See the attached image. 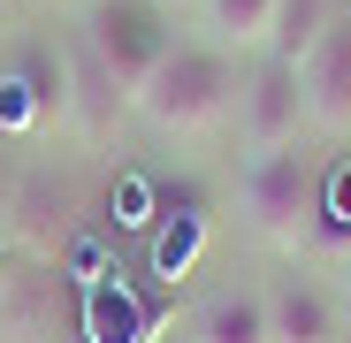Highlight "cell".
Segmentation results:
<instances>
[{
	"label": "cell",
	"mask_w": 351,
	"mask_h": 343,
	"mask_svg": "<svg viewBox=\"0 0 351 343\" xmlns=\"http://www.w3.org/2000/svg\"><path fill=\"white\" fill-rule=\"evenodd\" d=\"M199 16H206V38H214V46L245 53V46H267V38H275L282 0H199Z\"/></svg>",
	"instance_id": "cell-9"
},
{
	"label": "cell",
	"mask_w": 351,
	"mask_h": 343,
	"mask_svg": "<svg viewBox=\"0 0 351 343\" xmlns=\"http://www.w3.org/2000/svg\"><path fill=\"white\" fill-rule=\"evenodd\" d=\"M237 214L260 244L298 252L313 244V214H321V160L306 145H275V153H245L237 176Z\"/></svg>",
	"instance_id": "cell-2"
},
{
	"label": "cell",
	"mask_w": 351,
	"mask_h": 343,
	"mask_svg": "<svg viewBox=\"0 0 351 343\" xmlns=\"http://www.w3.org/2000/svg\"><path fill=\"white\" fill-rule=\"evenodd\" d=\"M343 328H351V275H343Z\"/></svg>",
	"instance_id": "cell-13"
},
{
	"label": "cell",
	"mask_w": 351,
	"mask_h": 343,
	"mask_svg": "<svg viewBox=\"0 0 351 343\" xmlns=\"http://www.w3.org/2000/svg\"><path fill=\"white\" fill-rule=\"evenodd\" d=\"M0 290H8V259H0Z\"/></svg>",
	"instance_id": "cell-15"
},
{
	"label": "cell",
	"mask_w": 351,
	"mask_h": 343,
	"mask_svg": "<svg viewBox=\"0 0 351 343\" xmlns=\"http://www.w3.org/2000/svg\"><path fill=\"white\" fill-rule=\"evenodd\" d=\"M245 153H275V145H298L306 138V77L298 62H282V53H260V69L245 77Z\"/></svg>",
	"instance_id": "cell-4"
},
{
	"label": "cell",
	"mask_w": 351,
	"mask_h": 343,
	"mask_svg": "<svg viewBox=\"0 0 351 343\" xmlns=\"http://www.w3.org/2000/svg\"><path fill=\"white\" fill-rule=\"evenodd\" d=\"M313 237H351V160L321 168V214H313Z\"/></svg>",
	"instance_id": "cell-12"
},
{
	"label": "cell",
	"mask_w": 351,
	"mask_h": 343,
	"mask_svg": "<svg viewBox=\"0 0 351 343\" xmlns=\"http://www.w3.org/2000/svg\"><path fill=\"white\" fill-rule=\"evenodd\" d=\"M23 343H69V335H23Z\"/></svg>",
	"instance_id": "cell-14"
},
{
	"label": "cell",
	"mask_w": 351,
	"mask_h": 343,
	"mask_svg": "<svg viewBox=\"0 0 351 343\" xmlns=\"http://www.w3.org/2000/svg\"><path fill=\"white\" fill-rule=\"evenodd\" d=\"M123 107H130V99H123V84L99 69V53H92V46H77V53H69V92H62V114H69L84 138H99V130H107V114H123Z\"/></svg>",
	"instance_id": "cell-8"
},
{
	"label": "cell",
	"mask_w": 351,
	"mask_h": 343,
	"mask_svg": "<svg viewBox=\"0 0 351 343\" xmlns=\"http://www.w3.org/2000/svg\"><path fill=\"white\" fill-rule=\"evenodd\" d=\"M84 46L99 53V69L123 84V99H130V92L145 84V69L160 62L176 38H168V23H160V0H99Z\"/></svg>",
	"instance_id": "cell-3"
},
{
	"label": "cell",
	"mask_w": 351,
	"mask_h": 343,
	"mask_svg": "<svg viewBox=\"0 0 351 343\" xmlns=\"http://www.w3.org/2000/svg\"><path fill=\"white\" fill-rule=\"evenodd\" d=\"M245 99V77H237V53L214 46V38H176L160 62L145 69V84L130 92V114L153 130V138H214Z\"/></svg>",
	"instance_id": "cell-1"
},
{
	"label": "cell",
	"mask_w": 351,
	"mask_h": 343,
	"mask_svg": "<svg viewBox=\"0 0 351 343\" xmlns=\"http://www.w3.org/2000/svg\"><path fill=\"white\" fill-rule=\"evenodd\" d=\"M267 328H275V343H343L351 335L343 328V298H328L306 275L267 282Z\"/></svg>",
	"instance_id": "cell-6"
},
{
	"label": "cell",
	"mask_w": 351,
	"mask_h": 343,
	"mask_svg": "<svg viewBox=\"0 0 351 343\" xmlns=\"http://www.w3.org/2000/svg\"><path fill=\"white\" fill-rule=\"evenodd\" d=\"M328 0H282V16H275V38H267V53H282V62H306L313 53V38L328 31Z\"/></svg>",
	"instance_id": "cell-11"
},
{
	"label": "cell",
	"mask_w": 351,
	"mask_h": 343,
	"mask_svg": "<svg viewBox=\"0 0 351 343\" xmlns=\"http://www.w3.org/2000/svg\"><path fill=\"white\" fill-rule=\"evenodd\" d=\"M298 77H306V130L351 138V16H328V31L313 38Z\"/></svg>",
	"instance_id": "cell-5"
},
{
	"label": "cell",
	"mask_w": 351,
	"mask_h": 343,
	"mask_svg": "<svg viewBox=\"0 0 351 343\" xmlns=\"http://www.w3.org/2000/svg\"><path fill=\"white\" fill-rule=\"evenodd\" d=\"M160 8H176V0H160Z\"/></svg>",
	"instance_id": "cell-16"
},
{
	"label": "cell",
	"mask_w": 351,
	"mask_h": 343,
	"mask_svg": "<svg viewBox=\"0 0 351 343\" xmlns=\"http://www.w3.org/2000/svg\"><path fill=\"white\" fill-rule=\"evenodd\" d=\"M184 343H275L267 328V290H245V282H229V290H206L184 320Z\"/></svg>",
	"instance_id": "cell-7"
},
{
	"label": "cell",
	"mask_w": 351,
	"mask_h": 343,
	"mask_svg": "<svg viewBox=\"0 0 351 343\" xmlns=\"http://www.w3.org/2000/svg\"><path fill=\"white\" fill-rule=\"evenodd\" d=\"M84 335L92 343H145L153 313H138V298L123 290V282H92L84 290Z\"/></svg>",
	"instance_id": "cell-10"
}]
</instances>
